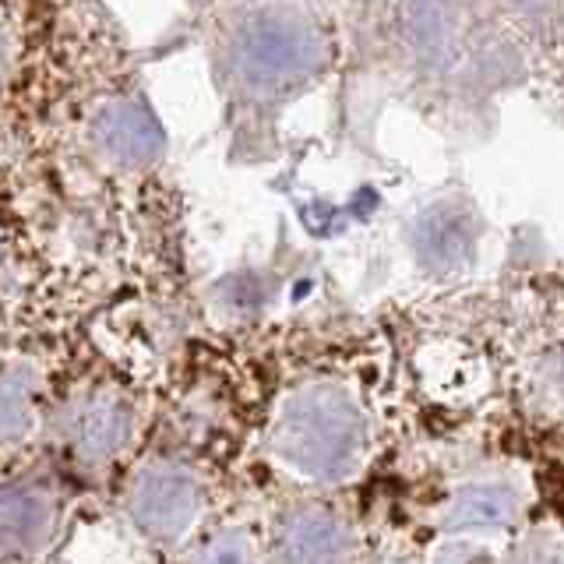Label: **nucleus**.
I'll use <instances>...</instances> for the list:
<instances>
[{"instance_id":"f257e3e1","label":"nucleus","mask_w":564,"mask_h":564,"mask_svg":"<svg viewBox=\"0 0 564 564\" xmlns=\"http://www.w3.org/2000/svg\"><path fill=\"white\" fill-rule=\"evenodd\" d=\"M516 511V498L505 487H476L455 505L458 525H501Z\"/></svg>"}]
</instances>
